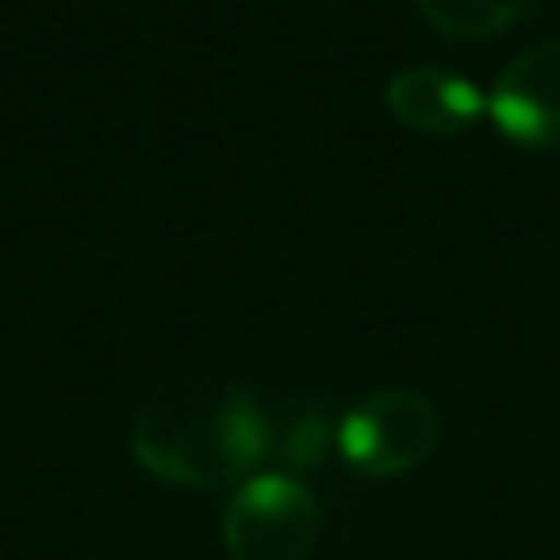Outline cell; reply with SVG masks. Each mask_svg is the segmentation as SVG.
Here are the masks:
<instances>
[{
	"label": "cell",
	"instance_id": "obj_3",
	"mask_svg": "<svg viewBox=\"0 0 560 560\" xmlns=\"http://www.w3.org/2000/svg\"><path fill=\"white\" fill-rule=\"evenodd\" d=\"M228 560H311L319 542V503L289 472L241 481L219 521Z\"/></svg>",
	"mask_w": 560,
	"mask_h": 560
},
{
	"label": "cell",
	"instance_id": "obj_6",
	"mask_svg": "<svg viewBox=\"0 0 560 560\" xmlns=\"http://www.w3.org/2000/svg\"><path fill=\"white\" fill-rule=\"evenodd\" d=\"M538 0H416L420 18L446 39H490L512 31Z\"/></svg>",
	"mask_w": 560,
	"mask_h": 560
},
{
	"label": "cell",
	"instance_id": "obj_4",
	"mask_svg": "<svg viewBox=\"0 0 560 560\" xmlns=\"http://www.w3.org/2000/svg\"><path fill=\"white\" fill-rule=\"evenodd\" d=\"M486 114L499 136L521 149H560V39L516 52L494 74Z\"/></svg>",
	"mask_w": 560,
	"mask_h": 560
},
{
	"label": "cell",
	"instance_id": "obj_2",
	"mask_svg": "<svg viewBox=\"0 0 560 560\" xmlns=\"http://www.w3.org/2000/svg\"><path fill=\"white\" fill-rule=\"evenodd\" d=\"M442 442V411L416 389H372L337 424L341 459L363 477H402Z\"/></svg>",
	"mask_w": 560,
	"mask_h": 560
},
{
	"label": "cell",
	"instance_id": "obj_5",
	"mask_svg": "<svg viewBox=\"0 0 560 560\" xmlns=\"http://www.w3.org/2000/svg\"><path fill=\"white\" fill-rule=\"evenodd\" d=\"M385 109L420 136H459L486 114V92L442 66H407L385 83Z\"/></svg>",
	"mask_w": 560,
	"mask_h": 560
},
{
	"label": "cell",
	"instance_id": "obj_1",
	"mask_svg": "<svg viewBox=\"0 0 560 560\" xmlns=\"http://www.w3.org/2000/svg\"><path fill=\"white\" fill-rule=\"evenodd\" d=\"M271 451L258 398L232 381L179 376L153 389L131 416L136 464L184 490H236Z\"/></svg>",
	"mask_w": 560,
	"mask_h": 560
}]
</instances>
